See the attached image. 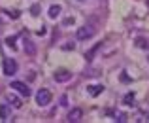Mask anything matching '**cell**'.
<instances>
[{
	"label": "cell",
	"instance_id": "obj_1",
	"mask_svg": "<svg viewBox=\"0 0 149 123\" xmlns=\"http://www.w3.org/2000/svg\"><path fill=\"white\" fill-rule=\"evenodd\" d=\"M95 32H96L95 27H91V25H83V27H79V29L76 30V38H77V40H89V38L95 36Z\"/></svg>",
	"mask_w": 149,
	"mask_h": 123
},
{
	"label": "cell",
	"instance_id": "obj_2",
	"mask_svg": "<svg viewBox=\"0 0 149 123\" xmlns=\"http://www.w3.org/2000/svg\"><path fill=\"white\" fill-rule=\"evenodd\" d=\"M51 98H53V95H51L49 89H40L36 93V104L38 106H47L51 102Z\"/></svg>",
	"mask_w": 149,
	"mask_h": 123
},
{
	"label": "cell",
	"instance_id": "obj_3",
	"mask_svg": "<svg viewBox=\"0 0 149 123\" xmlns=\"http://www.w3.org/2000/svg\"><path fill=\"white\" fill-rule=\"evenodd\" d=\"M10 89H15L19 95H21V97H30V87L26 85L25 82H17V80L11 82L10 83Z\"/></svg>",
	"mask_w": 149,
	"mask_h": 123
},
{
	"label": "cell",
	"instance_id": "obj_4",
	"mask_svg": "<svg viewBox=\"0 0 149 123\" xmlns=\"http://www.w3.org/2000/svg\"><path fill=\"white\" fill-rule=\"evenodd\" d=\"M53 80H55V82H58V83L70 82V80H72V72H70V70H64V68H61V70H55V74H53Z\"/></svg>",
	"mask_w": 149,
	"mask_h": 123
},
{
	"label": "cell",
	"instance_id": "obj_5",
	"mask_svg": "<svg viewBox=\"0 0 149 123\" xmlns=\"http://www.w3.org/2000/svg\"><path fill=\"white\" fill-rule=\"evenodd\" d=\"M2 68H4V74H6V76H13V74L17 72V63H15L13 59H4Z\"/></svg>",
	"mask_w": 149,
	"mask_h": 123
},
{
	"label": "cell",
	"instance_id": "obj_6",
	"mask_svg": "<svg viewBox=\"0 0 149 123\" xmlns=\"http://www.w3.org/2000/svg\"><path fill=\"white\" fill-rule=\"evenodd\" d=\"M81 117H83V110H81V108H72V110H70V114H68V121L76 123V121H79Z\"/></svg>",
	"mask_w": 149,
	"mask_h": 123
},
{
	"label": "cell",
	"instance_id": "obj_7",
	"mask_svg": "<svg viewBox=\"0 0 149 123\" xmlns=\"http://www.w3.org/2000/svg\"><path fill=\"white\" fill-rule=\"evenodd\" d=\"M10 117H11V108L8 104H0V119L10 121Z\"/></svg>",
	"mask_w": 149,
	"mask_h": 123
},
{
	"label": "cell",
	"instance_id": "obj_8",
	"mask_svg": "<svg viewBox=\"0 0 149 123\" xmlns=\"http://www.w3.org/2000/svg\"><path fill=\"white\" fill-rule=\"evenodd\" d=\"M6 101L10 102V106H13V108H21V106H23L21 98H19V97H15L13 93H10V95H8V97H6Z\"/></svg>",
	"mask_w": 149,
	"mask_h": 123
},
{
	"label": "cell",
	"instance_id": "obj_9",
	"mask_svg": "<svg viewBox=\"0 0 149 123\" xmlns=\"http://www.w3.org/2000/svg\"><path fill=\"white\" fill-rule=\"evenodd\" d=\"M87 91H89L91 97H98L100 93H104V85H89Z\"/></svg>",
	"mask_w": 149,
	"mask_h": 123
},
{
	"label": "cell",
	"instance_id": "obj_10",
	"mask_svg": "<svg viewBox=\"0 0 149 123\" xmlns=\"http://www.w3.org/2000/svg\"><path fill=\"white\" fill-rule=\"evenodd\" d=\"M47 15L51 19H57L58 15H61V6H58V4H53V6L49 8V11H47Z\"/></svg>",
	"mask_w": 149,
	"mask_h": 123
},
{
	"label": "cell",
	"instance_id": "obj_11",
	"mask_svg": "<svg viewBox=\"0 0 149 123\" xmlns=\"http://www.w3.org/2000/svg\"><path fill=\"white\" fill-rule=\"evenodd\" d=\"M134 101H136V95L132 93V91H130V93H127V95H125V98H123V102L127 106H132V104H134Z\"/></svg>",
	"mask_w": 149,
	"mask_h": 123
},
{
	"label": "cell",
	"instance_id": "obj_12",
	"mask_svg": "<svg viewBox=\"0 0 149 123\" xmlns=\"http://www.w3.org/2000/svg\"><path fill=\"white\" fill-rule=\"evenodd\" d=\"M136 46H138L140 49H147V47H149V40L140 36V38H136Z\"/></svg>",
	"mask_w": 149,
	"mask_h": 123
},
{
	"label": "cell",
	"instance_id": "obj_13",
	"mask_svg": "<svg viewBox=\"0 0 149 123\" xmlns=\"http://www.w3.org/2000/svg\"><path fill=\"white\" fill-rule=\"evenodd\" d=\"M25 51L29 55H34V53H36V47H34V44L30 42V40H25Z\"/></svg>",
	"mask_w": 149,
	"mask_h": 123
},
{
	"label": "cell",
	"instance_id": "obj_14",
	"mask_svg": "<svg viewBox=\"0 0 149 123\" xmlns=\"http://www.w3.org/2000/svg\"><path fill=\"white\" fill-rule=\"evenodd\" d=\"M15 40H17V36H10V38H6L8 47H11V49H17V46H15Z\"/></svg>",
	"mask_w": 149,
	"mask_h": 123
},
{
	"label": "cell",
	"instance_id": "obj_15",
	"mask_svg": "<svg viewBox=\"0 0 149 123\" xmlns=\"http://www.w3.org/2000/svg\"><path fill=\"white\" fill-rule=\"evenodd\" d=\"M115 121L125 123V121H127V114H125V112H115Z\"/></svg>",
	"mask_w": 149,
	"mask_h": 123
},
{
	"label": "cell",
	"instance_id": "obj_16",
	"mask_svg": "<svg viewBox=\"0 0 149 123\" xmlns=\"http://www.w3.org/2000/svg\"><path fill=\"white\" fill-rule=\"evenodd\" d=\"M98 47H100V44H98V46H95V47H93L91 51H89V53H85V59H87V61H91V57H93V55L96 53V49H98Z\"/></svg>",
	"mask_w": 149,
	"mask_h": 123
},
{
	"label": "cell",
	"instance_id": "obj_17",
	"mask_svg": "<svg viewBox=\"0 0 149 123\" xmlns=\"http://www.w3.org/2000/svg\"><path fill=\"white\" fill-rule=\"evenodd\" d=\"M8 15H10V17H13V19H17L19 17V11H10Z\"/></svg>",
	"mask_w": 149,
	"mask_h": 123
},
{
	"label": "cell",
	"instance_id": "obj_18",
	"mask_svg": "<svg viewBox=\"0 0 149 123\" xmlns=\"http://www.w3.org/2000/svg\"><path fill=\"white\" fill-rule=\"evenodd\" d=\"M38 10H40L38 6H32V10H30V11H32V15H38Z\"/></svg>",
	"mask_w": 149,
	"mask_h": 123
},
{
	"label": "cell",
	"instance_id": "obj_19",
	"mask_svg": "<svg viewBox=\"0 0 149 123\" xmlns=\"http://www.w3.org/2000/svg\"><path fill=\"white\" fill-rule=\"evenodd\" d=\"M38 34H40V36H44V34H45V27H42V29L38 30Z\"/></svg>",
	"mask_w": 149,
	"mask_h": 123
},
{
	"label": "cell",
	"instance_id": "obj_20",
	"mask_svg": "<svg viewBox=\"0 0 149 123\" xmlns=\"http://www.w3.org/2000/svg\"><path fill=\"white\" fill-rule=\"evenodd\" d=\"M147 63H149V57H147Z\"/></svg>",
	"mask_w": 149,
	"mask_h": 123
}]
</instances>
